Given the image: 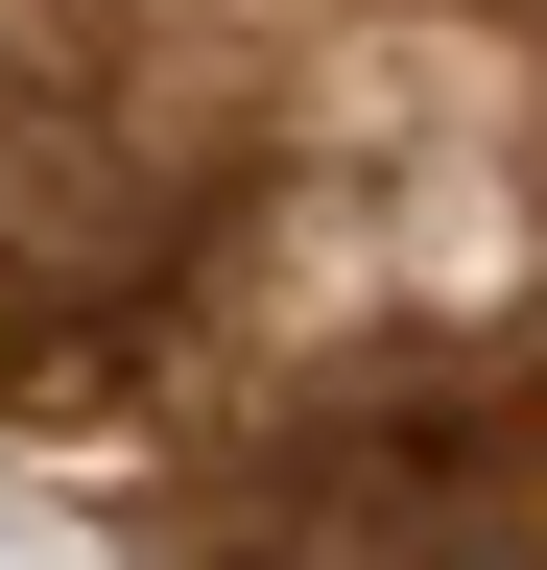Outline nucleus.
Masks as SVG:
<instances>
[{"label":"nucleus","mask_w":547,"mask_h":570,"mask_svg":"<svg viewBox=\"0 0 547 570\" xmlns=\"http://www.w3.org/2000/svg\"><path fill=\"white\" fill-rule=\"evenodd\" d=\"M144 547L167 570H547V333L238 428Z\"/></svg>","instance_id":"nucleus-1"}]
</instances>
